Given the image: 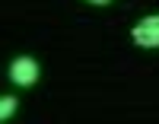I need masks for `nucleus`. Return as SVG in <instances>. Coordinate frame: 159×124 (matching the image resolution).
I'll return each mask as SVG.
<instances>
[{"label": "nucleus", "mask_w": 159, "mask_h": 124, "mask_svg": "<svg viewBox=\"0 0 159 124\" xmlns=\"http://www.w3.org/2000/svg\"><path fill=\"white\" fill-rule=\"evenodd\" d=\"M134 41L143 48H159V16H147V19H140L134 25Z\"/></svg>", "instance_id": "obj_1"}, {"label": "nucleus", "mask_w": 159, "mask_h": 124, "mask_svg": "<svg viewBox=\"0 0 159 124\" xmlns=\"http://www.w3.org/2000/svg\"><path fill=\"white\" fill-rule=\"evenodd\" d=\"M10 76H13V83H19V86H32L38 80V64L32 57H16L10 64Z\"/></svg>", "instance_id": "obj_2"}, {"label": "nucleus", "mask_w": 159, "mask_h": 124, "mask_svg": "<svg viewBox=\"0 0 159 124\" xmlns=\"http://www.w3.org/2000/svg\"><path fill=\"white\" fill-rule=\"evenodd\" d=\"M13 108H16V99H13V95H3V99H0V118H10L13 115Z\"/></svg>", "instance_id": "obj_3"}, {"label": "nucleus", "mask_w": 159, "mask_h": 124, "mask_svg": "<svg viewBox=\"0 0 159 124\" xmlns=\"http://www.w3.org/2000/svg\"><path fill=\"white\" fill-rule=\"evenodd\" d=\"M89 3H111V0H89Z\"/></svg>", "instance_id": "obj_4"}]
</instances>
